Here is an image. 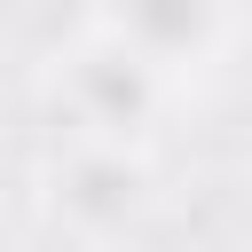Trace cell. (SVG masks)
<instances>
[{
	"label": "cell",
	"mask_w": 252,
	"mask_h": 252,
	"mask_svg": "<svg viewBox=\"0 0 252 252\" xmlns=\"http://www.w3.org/2000/svg\"><path fill=\"white\" fill-rule=\"evenodd\" d=\"M47 94H55V110L79 126V142L87 150H142L158 126H165V110L181 102L173 87H158L134 55H118L102 32H79L55 63H47Z\"/></svg>",
	"instance_id": "1"
},
{
	"label": "cell",
	"mask_w": 252,
	"mask_h": 252,
	"mask_svg": "<svg viewBox=\"0 0 252 252\" xmlns=\"http://www.w3.org/2000/svg\"><path fill=\"white\" fill-rule=\"evenodd\" d=\"M87 32H102L118 55H134L158 87L189 94L236 47V0H94Z\"/></svg>",
	"instance_id": "2"
}]
</instances>
